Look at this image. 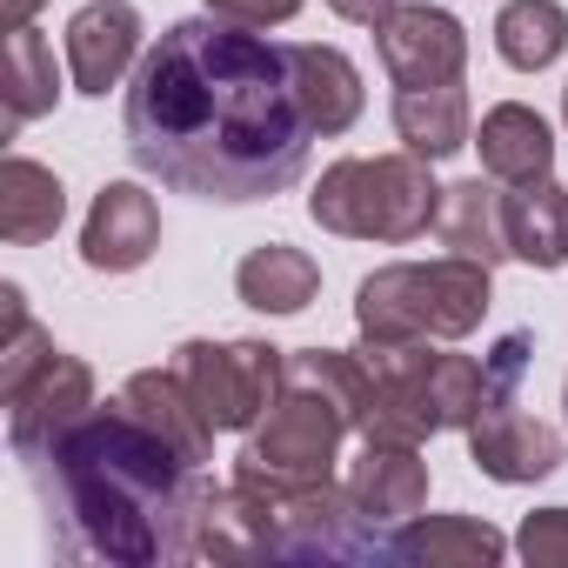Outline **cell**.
Masks as SVG:
<instances>
[{
    "instance_id": "cell-1",
    "label": "cell",
    "mask_w": 568,
    "mask_h": 568,
    "mask_svg": "<svg viewBox=\"0 0 568 568\" xmlns=\"http://www.w3.org/2000/svg\"><path fill=\"white\" fill-rule=\"evenodd\" d=\"M128 154L174 194L267 201L308 168V114L288 81V54L221 14L174 21L134 68Z\"/></svg>"
},
{
    "instance_id": "cell-2",
    "label": "cell",
    "mask_w": 568,
    "mask_h": 568,
    "mask_svg": "<svg viewBox=\"0 0 568 568\" xmlns=\"http://www.w3.org/2000/svg\"><path fill=\"white\" fill-rule=\"evenodd\" d=\"M68 528V548L101 561H187L194 462L161 442L121 395L74 415L34 455H21Z\"/></svg>"
},
{
    "instance_id": "cell-3",
    "label": "cell",
    "mask_w": 568,
    "mask_h": 568,
    "mask_svg": "<svg viewBox=\"0 0 568 568\" xmlns=\"http://www.w3.org/2000/svg\"><path fill=\"white\" fill-rule=\"evenodd\" d=\"M488 274L481 261H388L355 288V322L368 342H462L488 315Z\"/></svg>"
},
{
    "instance_id": "cell-4",
    "label": "cell",
    "mask_w": 568,
    "mask_h": 568,
    "mask_svg": "<svg viewBox=\"0 0 568 568\" xmlns=\"http://www.w3.org/2000/svg\"><path fill=\"white\" fill-rule=\"evenodd\" d=\"M435 161L422 154H348L335 168H322L315 194H308V214L315 227L342 234V241H422L442 214V187L428 174Z\"/></svg>"
},
{
    "instance_id": "cell-5",
    "label": "cell",
    "mask_w": 568,
    "mask_h": 568,
    "mask_svg": "<svg viewBox=\"0 0 568 568\" xmlns=\"http://www.w3.org/2000/svg\"><path fill=\"white\" fill-rule=\"evenodd\" d=\"M234 495L241 515L261 541V555H288V561H355V555H388V541H375L355 508L348 488L335 481H281L267 468H254L247 455L234 462Z\"/></svg>"
},
{
    "instance_id": "cell-6",
    "label": "cell",
    "mask_w": 568,
    "mask_h": 568,
    "mask_svg": "<svg viewBox=\"0 0 568 568\" xmlns=\"http://www.w3.org/2000/svg\"><path fill=\"white\" fill-rule=\"evenodd\" d=\"M528 362H535V335H521V328H515V335H501V342L481 355L488 388H481V415L468 422V462H475L488 481H508V488L555 475V468H561V455H568L561 428H548V422L521 415Z\"/></svg>"
},
{
    "instance_id": "cell-7",
    "label": "cell",
    "mask_w": 568,
    "mask_h": 568,
    "mask_svg": "<svg viewBox=\"0 0 568 568\" xmlns=\"http://www.w3.org/2000/svg\"><path fill=\"white\" fill-rule=\"evenodd\" d=\"M174 368L221 435H247L288 388V348L274 342H181Z\"/></svg>"
},
{
    "instance_id": "cell-8",
    "label": "cell",
    "mask_w": 568,
    "mask_h": 568,
    "mask_svg": "<svg viewBox=\"0 0 568 568\" xmlns=\"http://www.w3.org/2000/svg\"><path fill=\"white\" fill-rule=\"evenodd\" d=\"M348 408L315 388V382H288L281 402L247 428V462L281 475V481H335V462H342V442H348Z\"/></svg>"
},
{
    "instance_id": "cell-9",
    "label": "cell",
    "mask_w": 568,
    "mask_h": 568,
    "mask_svg": "<svg viewBox=\"0 0 568 568\" xmlns=\"http://www.w3.org/2000/svg\"><path fill=\"white\" fill-rule=\"evenodd\" d=\"M375 48H382V68L395 88H442V81H462V68H468V28L448 8H428V0L395 8L375 28Z\"/></svg>"
},
{
    "instance_id": "cell-10",
    "label": "cell",
    "mask_w": 568,
    "mask_h": 568,
    "mask_svg": "<svg viewBox=\"0 0 568 568\" xmlns=\"http://www.w3.org/2000/svg\"><path fill=\"white\" fill-rule=\"evenodd\" d=\"M0 408H8V442H14V455H34L48 435H61L74 415L94 408V368H88L81 355H61V348H54L28 382L0 388Z\"/></svg>"
},
{
    "instance_id": "cell-11",
    "label": "cell",
    "mask_w": 568,
    "mask_h": 568,
    "mask_svg": "<svg viewBox=\"0 0 568 568\" xmlns=\"http://www.w3.org/2000/svg\"><path fill=\"white\" fill-rule=\"evenodd\" d=\"M141 61V8L134 0H88L68 21V74L74 94H108L128 81V68Z\"/></svg>"
},
{
    "instance_id": "cell-12",
    "label": "cell",
    "mask_w": 568,
    "mask_h": 568,
    "mask_svg": "<svg viewBox=\"0 0 568 568\" xmlns=\"http://www.w3.org/2000/svg\"><path fill=\"white\" fill-rule=\"evenodd\" d=\"M161 247V207L148 187L134 181H108L88 207V227H81V261L94 274H134L148 254Z\"/></svg>"
},
{
    "instance_id": "cell-13",
    "label": "cell",
    "mask_w": 568,
    "mask_h": 568,
    "mask_svg": "<svg viewBox=\"0 0 568 568\" xmlns=\"http://www.w3.org/2000/svg\"><path fill=\"white\" fill-rule=\"evenodd\" d=\"M348 495L355 508L375 521H408L428 508V462L422 442H362L355 468H348Z\"/></svg>"
},
{
    "instance_id": "cell-14",
    "label": "cell",
    "mask_w": 568,
    "mask_h": 568,
    "mask_svg": "<svg viewBox=\"0 0 568 568\" xmlns=\"http://www.w3.org/2000/svg\"><path fill=\"white\" fill-rule=\"evenodd\" d=\"M288 54V81H295V101L315 128V141L328 134H348L362 121V68L342 54V48H315V41H295V48H281Z\"/></svg>"
},
{
    "instance_id": "cell-15",
    "label": "cell",
    "mask_w": 568,
    "mask_h": 568,
    "mask_svg": "<svg viewBox=\"0 0 568 568\" xmlns=\"http://www.w3.org/2000/svg\"><path fill=\"white\" fill-rule=\"evenodd\" d=\"M121 402L161 435V442H174L194 468L214 455V422H207V408L194 402V388L181 382V368H141V375H128V388H121Z\"/></svg>"
},
{
    "instance_id": "cell-16",
    "label": "cell",
    "mask_w": 568,
    "mask_h": 568,
    "mask_svg": "<svg viewBox=\"0 0 568 568\" xmlns=\"http://www.w3.org/2000/svg\"><path fill=\"white\" fill-rule=\"evenodd\" d=\"M475 148H481V168H488L501 187H521V181H548V174H555V134H548V121H541L535 108H521V101L488 108Z\"/></svg>"
},
{
    "instance_id": "cell-17",
    "label": "cell",
    "mask_w": 568,
    "mask_h": 568,
    "mask_svg": "<svg viewBox=\"0 0 568 568\" xmlns=\"http://www.w3.org/2000/svg\"><path fill=\"white\" fill-rule=\"evenodd\" d=\"M501 181L488 174H475V181H455V187H442V214H435V234H442V247L448 254H462V261H481V267H495V261H508V214H501Z\"/></svg>"
},
{
    "instance_id": "cell-18",
    "label": "cell",
    "mask_w": 568,
    "mask_h": 568,
    "mask_svg": "<svg viewBox=\"0 0 568 568\" xmlns=\"http://www.w3.org/2000/svg\"><path fill=\"white\" fill-rule=\"evenodd\" d=\"M395 561H422V568H495L508 555L501 528L475 521V515H408L402 535L388 541Z\"/></svg>"
},
{
    "instance_id": "cell-19",
    "label": "cell",
    "mask_w": 568,
    "mask_h": 568,
    "mask_svg": "<svg viewBox=\"0 0 568 568\" xmlns=\"http://www.w3.org/2000/svg\"><path fill=\"white\" fill-rule=\"evenodd\" d=\"M501 214H508V261H528L541 274H555L568 261V187L555 174L508 187Z\"/></svg>"
},
{
    "instance_id": "cell-20",
    "label": "cell",
    "mask_w": 568,
    "mask_h": 568,
    "mask_svg": "<svg viewBox=\"0 0 568 568\" xmlns=\"http://www.w3.org/2000/svg\"><path fill=\"white\" fill-rule=\"evenodd\" d=\"M234 295L254 315H302L322 295V267H315V254H302L288 241H267L234 267Z\"/></svg>"
},
{
    "instance_id": "cell-21",
    "label": "cell",
    "mask_w": 568,
    "mask_h": 568,
    "mask_svg": "<svg viewBox=\"0 0 568 568\" xmlns=\"http://www.w3.org/2000/svg\"><path fill=\"white\" fill-rule=\"evenodd\" d=\"M395 134L408 154L422 161H448L475 141V121H468V88L462 81H442V88H402L395 94Z\"/></svg>"
},
{
    "instance_id": "cell-22",
    "label": "cell",
    "mask_w": 568,
    "mask_h": 568,
    "mask_svg": "<svg viewBox=\"0 0 568 568\" xmlns=\"http://www.w3.org/2000/svg\"><path fill=\"white\" fill-rule=\"evenodd\" d=\"M68 221V187L54 168L28 161V154H8L0 161V234H8L14 247H34L48 241L54 227Z\"/></svg>"
},
{
    "instance_id": "cell-23",
    "label": "cell",
    "mask_w": 568,
    "mask_h": 568,
    "mask_svg": "<svg viewBox=\"0 0 568 568\" xmlns=\"http://www.w3.org/2000/svg\"><path fill=\"white\" fill-rule=\"evenodd\" d=\"M561 48H568V8L561 0H508V8L495 14V54L515 74L555 68Z\"/></svg>"
},
{
    "instance_id": "cell-24",
    "label": "cell",
    "mask_w": 568,
    "mask_h": 568,
    "mask_svg": "<svg viewBox=\"0 0 568 568\" xmlns=\"http://www.w3.org/2000/svg\"><path fill=\"white\" fill-rule=\"evenodd\" d=\"M54 101H61L54 48H48L34 28H14V34H8V134L28 128V121H41Z\"/></svg>"
},
{
    "instance_id": "cell-25",
    "label": "cell",
    "mask_w": 568,
    "mask_h": 568,
    "mask_svg": "<svg viewBox=\"0 0 568 568\" xmlns=\"http://www.w3.org/2000/svg\"><path fill=\"white\" fill-rule=\"evenodd\" d=\"M515 555L528 568H568V508H535L515 535Z\"/></svg>"
},
{
    "instance_id": "cell-26",
    "label": "cell",
    "mask_w": 568,
    "mask_h": 568,
    "mask_svg": "<svg viewBox=\"0 0 568 568\" xmlns=\"http://www.w3.org/2000/svg\"><path fill=\"white\" fill-rule=\"evenodd\" d=\"M207 14H221L234 28H281L302 14V0H207Z\"/></svg>"
},
{
    "instance_id": "cell-27",
    "label": "cell",
    "mask_w": 568,
    "mask_h": 568,
    "mask_svg": "<svg viewBox=\"0 0 568 568\" xmlns=\"http://www.w3.org/2000/svg\"><path fill=\"white\" fill-rule=\"evenodd\" d=\"M328 8H335L342 21H355V28H382V21L402 8V0H328Z\"/></svg>"
},
{
    "instance_id": "cell-28",
    "label": "cell",
    "mask_w": 568,
    "mask_h": 568,
    "mask_svg": "<svg viewBox=\"0 0 568 568\" xmlns=\"http://www.w3.org/2000/svg\"><path fill=\"white\" fill-rule=\"evenodd\" d=\"M34 14H41V0H0V28H34Z\"/></svg>"
},
{
    "instance_id": "cell-29",
    "label": "cell",
    "mask_w": 568,
    "mask_h": 568,
    "mask_svg": "<svg viewBox=\"0 0 568 568\" xmlns=\"http://www.w3.org/2000/svg\"><path fill=\"white\" fill-rule=\"evenodd\" d=\"M561 121H568V88H561Z\"/></svg>"
},
{
    "instance_id": "cell-30",
    "label": "cell",
    "mask_w": 568,
    "mask_h": 568,
    "mask_svg": "<svg viewBox=\"0 0 568 568\" xmlns=\"http://www.w3.org/2000/svg\"><path fill=\"white\" fill-rule=\"evenodd\" d=\"M561 408H568V382H561Z\"/></svg>"
}]
</instances>
